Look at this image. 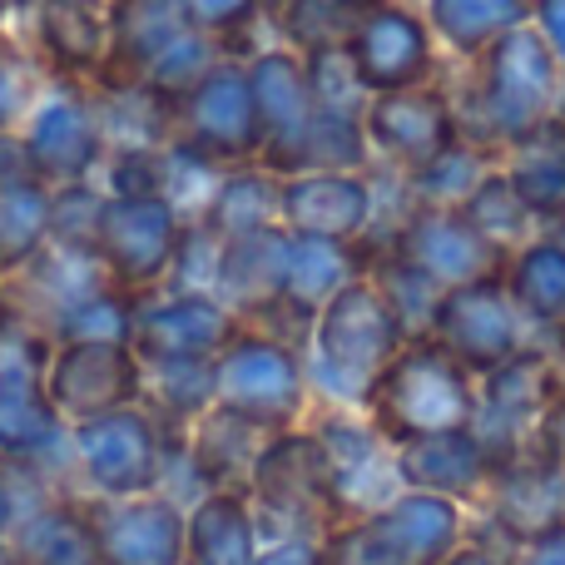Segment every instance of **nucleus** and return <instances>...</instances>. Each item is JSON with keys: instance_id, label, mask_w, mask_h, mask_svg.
Returning a JSON list of instances; mask_svg holds the SVG:
<instances>
[{"instance_id": "nucleus-1", "label": "nucleus", "mask_w": 565, "mask_h": 565, "mask_svg": "<svg viewBox=\"0 0 565 565\" xmlns=\"http://www.w3.org/2000/svg\"><path fill=\"white\" fill-rule=\"evenodd\" d=\"M461 79L457 115L461 135L477 139L481 149L501 159V149H511L516 139L536 135L541 125L561 119L565 109V70L551 55V45L541 40L536 25H521L511 35H501L491 50H481Z\"/></svg>"}, {"instance_id": "nucleus-2", "label": "nucleus", "mask_w": 565, "mask_h": 565, "mask_svg": "<svg viewBox=\"0 0 565 565\" xmlns=\"http://www.w3.org/2000/svg\"><path fill=\"white\" fill-rule=\"evenodd\" d=\"M412 328L387 302V292L367 274H358L348 288L322 302V312L308 328V342H302L312 402L318 407H362L372 382L382 377V367L397 358Z\"/></svg>"}, {"instance_id": "nucleus-3", "label": "nucleus", "mask_w": 565, "mask_h": 565, "mask_svg": "<svg viewBox=\"0 0 565 565\" xmlns=\"http://www.w3.org/2000/svg\"><path fill=\"white\" fill-rule=\"evenodd\" d=\"M362 412L392 447L441 437V431H467L477 422V377L437 338L412 332L372 382Z\"/></svg>"}, {"instance_id": "nucleus-4", "label": "nucleus", "mask_w": 565, "mask_h": 565, "mask_svg": "<svg viewBox=\"0 0 565 565\" xmlns=\"http://www.w3.org/2000/svg\"><path fill=\"white\" fill-rule=\"evenodd\" d=\"M471 511L431 491H397L387 507L322 536V565H441L467 541Z\"/></svg>"}, {"instance_id": "nucleus-5", "label": "nucleus", "mask_w": 565, "mask_h": 565, "mask_svg": "<svg viewBox=\"0 0 565 565\" xmlns=\"http://www.w3.org/2000/svg\"><path fill=\"white\" fill-rule=\"evenodd\" d=\"M214 407L244 417L264 437L302 427L312 412V382L302 348L244 322L238 338L214 358Z\"/></svg>"}, {"instance_id": "nucleus-6", "label": "nucleus", "mask_w": 565, "mask_h": 565, "mask_svg": "<svg viewBox=\"0 0 565 565\" xmlns=\"http://www.w3.org/2000/svg\"><path fill=\"white\" fill-rule=\"evenodd\" d=\"M244 497L254 507L264 541H278V536L322 541L338 526V511H332V497H328V471H322V451H318V437L308 431V422L288 431H268L254 467H248Z\"/></svg>"}, {"instance_id": "nucleus-7", "label": "nucleus", "mask_w": 565, "mask_h": 565, "mask_svg": "<svg viewBox=\"0 0 565 565\" xmlns=\"http://www.w3.org/2000/svg\"><path fill=\"white\" fill-rule=\"evenodd\" d=\"M169 441L149 407H115L70 427V487L79 497H145L164 487Z\"/></svg>"}, {"instance_id": "nucleus-8", "label": "nucleus", "mask_w": 565, "mask_h": 565, "mask_svg": "<svg viewBox=\"0 0 565 565\" xmlns=\"http://www.w3.org/2000/svg\"><path fill=\"white\" fill-rule=\"evenodd\" d=\"M25 159L40 184H79L95 179L109 154V125L99 109V89L79 79H45L15 125Z\"/></svg>"}, {"instance_id": "nucleus-9", "label": "nucleus", "mask_w": 565, "mask_h": 565, "mask_svg": "<svg viewBox=\"0 0 565 565\" xmlns=\"http://www.w3.org/2000/svg\"><path fill=\"white\" fill-rule=\"evenodd\" d=\"M561 387H565L561 358L546 342H526L516 358H507L487 377H477V422H471V431L497 461L516 457V451L536 447Z\"/></svg>"}, {"instance_id": "nucleus-10", "label": "nucleus", "mask_w": 565, "mask_h": 565, "mask_svg": "<svg viewBox=\"0 0 565 565\" xmlns=\"http://www.w3.org/2000/svg\"><path fill=\"white\" fill-rule=\"evenodd\" d=\"M308 431L318 437L338 526L387 507V501L402 491L397 451H392V441L372 427L362 407H318V402H312Z\"/></svg>"}, {"instance_id": "nucleus-11", "label": "nucleus", "mask_w": 565, "mask_h": 565, "mask_svg": "<svg viewBox=\"0 0 565 565\" xmlns=\"http://www.w3.org/2000/svg\"><path fill=\"white\" fill-rule=\"evenodd\" d=\"M352 75L367 95L417 89L431 79H447V55L427 25V10L417 0H372L362 25L342 45Z\"/></svg>"}, {"instance_id": "nucleus-12", "label": "nucleus", "mask_w": 565, "mask_h": 565, "mask_svg": "<svg viewBox=\"0 0 565 565\" xmlns=\"http://www.w3.org/2000/svg\"><path fill=\"white\" fill-rule=\"evenodd\" d=\"M189 214L169 194H109L99 228V264L109 282L145 298L159 292L184 244Z\"/></svg>"}, {"instance_id": "nucleus-13", "label": "nucleus", "mask_w": 565, "mask_h": 565, "mask_svg": "<svg viewBox=\"0 0 565 565\" xmlns=\"http://www.w3.org/2000/svg\"><path fill=\"white\" fill-rule=\"evenodd\" d=\"M427 338H437L471 377H487L491 367H501L507 358H516L526 348L531 328L521 322L501 274H487L457 282V288H441L427 322Z\"/></svg>"}, {"instance_id": "nucleus-14", "label": "nucleus", "mask_w": 565, "mask_h": 565, "mask_svg": "<svg viewBox=\"0 0 565 565\" xmlns=\"http://www.w3.org/2000/svg\"><path fill=\"white\" fill-rule=\"evenodd\" d=\"M174 139L224 169L248 164V159L264 154V125H258V105H254V85H248L244 60L224 55L179 99Z\"/></svg>"}, {"instance_id": "nucleus-15", "label": "nucleus", "mask_w": 565, "mask_h": 565, "mask_svg": "<svg viewBox=\"0 0 565 565\" xmlns=\"http://www.w3.org/2000/svg\"><path fill=\"white\" fill-rule=\"evenodd\" d=\"M40 392L65 427H79L145 397V358L129 342H55Z\"/></svg>"}, {"instance_id": "nucleus-16", "label": "nucleus", "mask_w": 565, "mask_h": 565, "mask_svg": "<svg viewBox=\"0 0 565 565\" xmlns=\"http://www.w3.org/2000/svg\"><path fill=\"white\" fill-rule=\"evenodd\" d=\"M362 135H367L372 164L392 169V174H412V169H422L427 159H437L441 149L461 139L457 95H451L447 79L372 95L367 109H362Z\"/></svg>"}, {"instance_id": "nucleus-17", "label": "nucleus", "mask_w": 565, "mask_h": 565, "mask_svg": "<svg viewBox=\"0 0 565 565\" xmlns=\"http://www.w3.org/2000/svg\"><path fill=\"white\" fill-rule=\"evenodd\" d=\"M244 70H248V85H254L258 125H264V154H258V164H268L282 179L302 174L308 169V145H312V119H318L308 60L298 50L268 40V45H258L244 60Z\"/></svg>"}, {"instance_id": "nucleus-18", "label": "nucleus", "mask_w": 565, "mask_h": 565, "mask_svg": "<svg viewBox=\"0 0 565 565\" xmlns=\"http://www.w3.org/2000/svg\"><path fill=\"white\" fill-rule=\"evenodd\" d=\"M377 248H392L397 258H407L417 274H427L437 288H457V282L487 278L507 268V254L497 244L477 234L461 218V209H441V204H402V214L392 218L387 234L367 238Z\"/></svg>"}, {"instance_id": "nucleus-19", "label": "nucleus", "mask_w": 565, "mask_h": 565, "mask_svg": "<svg viewBox=\"0 0 565 565\" xmlns=\"http://www.w3.org/2000/svg\"><path fill=\"white\" fill-rule=\"evenodd\" d=\"M382 218V184L372 169H302L282 179V228L332 244H367Z\"/></svg>"}, {"instance_id": "nucleus-20", "label": "nucleus", "mask_w": 565, "mask_h": 565, "mask_svg": "<svg viewBox=\"0 0 565 565\" xmlns=\"http://www.w3.org/2000/svg\"><path fill=\"white\" fill-rule=\"evenodd\" d=\"M85 501L89 531H95L99 565H184L189 536V501L169 491H145V497H79Z\"/></svg>"}, {"instance_id": "nucleus-21", "label": "nucleus", "mask_w": 565, "mask_h": 565, "mask_svg": "<svg viewBox=\"0 0 565 565\" xmlns=\"http://www.w3.org/2000/svg\"><path fill=\"white\" fill-rule=\"evenodd\" d=\"M244 318L218 292H174L159 288L139 298L135 338L129 348L145 362H179V358H218L238 338Z\"/></svg>"}, {"instance_id": "nucleus-22", "label": "nucleus", "mask_w": 565, "mask_h": 565, "mask_svg": "<svg viewBox=\"0 0 565 565\" xmlns=\"http://www.w3.org/2000/svg\"><path fill=\"white\" fill-rule=\"evenodd\" d=\"M477 507L487 511V526H491L487 541L516 551L526 536L565 521V467L536 441V447L497 461Z\"/></svg>"}, {"instance_id": "nucleus-23", "label": "nucleus", "mask_w": 565, "mask_h": 565, "mask_svg": "<svg viewBox=\"0 0 565 565\" xmlns=\"http://www.w3.org/2000/svg\"><path fill=\"white\" fill-rule=\"evenodd\" d=\"M25 50L45 70V79L99 85V75L109 65V10L79 6V0H40L25 15Z\"/></svg>"}, {"instance_id": "nucleus-24", "label": "nucleus", "mask_w": 565, "mask_h": 565, "mask_svg": "<svg viewBox=\"0 0 565 565\" xmlns=\"http://www.w3.org/2000/svg\"><path fill=\"white\" fill-rule=\"evenodd\" d=\"M397 451V477L402 491H431V497H451L461 507H477L487 491L497 457L481 447L477 431H441V437H422V441H402Z\"/></svg>"}, {"instance_id": "nucleus-25", "label": "nucleus", "mask_w": 565, "mask_h": 565, "mask_svg": "<svg viewBox=\"0 0 565 565\" xmlns=\"http://www.w3.org/2000/svg\"><path fill=\"white\" fill-rule=\"evenodd\" d=\"M258 447H264V431L248 427L244 417H234V412H224V407H209L204 417L189 427L184 447H169L164 477L174 467L189 471V481L199 487V497H204V491H224V487L244 491ZM159 491H164V487H159Z\"/></svg>"}, {"instance_id": "nucleus-26", "label": "nucleus", "mask_w": 565, "mask_h": 565, "mask_svg": "<svg viewBox=\"0 0 565 565\" xmlns=\"http://www.w3.org/2000/svg\"><path fill=\"white\" fill-rule=\"evenodd\" d=\"M501 282H507L521 322L531 328V342L565 348V248L546 228L536 238H526L521 248H511Z\"/></svg>"}, {"instance_id": "nucleus-27", "label": "nucleus", "mask_w": 565, "mask_h": 565, "mask_svg": "<svg viewBox=\"0 0 565 565\" xmlns=\"http://www.w3.org/2000/svg\"><path fill=\"white\" fill-rule=\"evenodd\" d=\"M0 461L25 477L70 481V427L50 412L45 392L0 387Z\"/></svg>"}, {"instance_id": "nucleus-28", "label": "nucleus", "mask_w": 565, "mask_h": 565, "mask_svg": "<svg viewBox=\"0 0 565 565\" xmlns=\"http://www.w3.org/2000/svg\"><path fill=\"white\" fill-rule=\"evenodd\" d=\"M6 541L20 565H99L79 491H55L45 501L25 497V511Z\"/></svg>"}, {"instance_id": "nucleus-29", "label": "nucleus", "mask_w": 565, "mask_h": 565, "mask_svg": "<svg viewBox=\"0 0 565 565\" xmlns=\"http://www.w3.org/2000/svg\"><path fill=\"white\" fill-rule=\"evenodd\" d=\"M184 25L179 0H109V65L95 89H129Z\"/></svg>"}, {"instance_id": "nucleus-30", "label": "nucleus", "mask_w": 565, "mask_h": 565, "mask_svg": "<svg viewBox=\"0 0 565 565\" xmlns=\"http://www.w3.org/2000/svg\"><path fill=\"white\" fill-rule=\"evenodd\" d=\"M258 546H264V531L244 491L224 487L189 501L184 565H254Z\"/></svg>"}, {"instance_id": "nucleus-31", "label": "nucleus", "mask_w": 565, "mask_h": 565, "mask_svg": "<svg viewBox=\"0 0 565 565\" xmlns=\"http://www.w3.org/2000/svg\"><path fill=\"white\" fill-rule=\"evenodd\" d=\"M282 248H288V228H264V234L224 238L218 248V274L214 292L238 312L244 322H258L278 302L282 282Z\"/></svg>"}, {"instance_id": "nucleus-32", "label": "nucleus", "mask_w": 565, "mask_h": 565, "mask_svg": "<svg viewBox=\"0 0 565 565\" xmlns=\"http://www.w3.org/2000/svg\"><path fill=\"white\" fill-rule=\"evenodd\" d=\"M199 224L214 228L218 238H244L264 234V228L282 224V174L268 164L248 159V164H228L218 174L209 204L199 209Z\"/></svg>"}, {"instance_id": "nucleus-33", "label": "nucleus", "mask_w": 565, "mask_h": 565, "mask_svg": "<svg viewBox=\"0 0 565 565\" xmlns=\"http://www.w3.org/2000/svg\"><path fill=\"white\" fill-rule=\"evenodd\" d=\"M417 6L427 10L441 55L457 65H471L501 35L531 25V0H417Z\"/></svg>"}, {"instance_id": "nucleus-34", "label": "nucleus", "mask_w": 565, "mask_h": 565, "mask_svg": "<svg viewBox=\"0 0 565 565\" xmlns=\"http://www.w3.org/2000/svg\"><path fill=\"white\" fill-rule=\"evenodd\" d=\"M149 417L159 422L169 447H184L189 427L214 407V358H179V362H145V397Z\"/></svg>"}, {"instance_id": "nucleus-35", "label": "nucleus", "mask_w": 565, "mask_h": 565, "mask_svg": "<svg viewBox=\"0 0 565 565\" xmlns=\"http://www.w3.org/2000/svg\"><path fill=\"white\" fill-rule=\"evenodd\" d=\"M501 169L511 174V184L526 199L541 228L565 218V119H551L536 135L501 149Z\"/></svg>"}, {"instance_id": "nucleus-36", "label": "nucleus", "mask_w": 565, "mask_h": 565, "mask_svg": "<svg viewBox=\"0 0 565 565\" xmlns=\"http://www.w3.org/2000/svg\"><path fill=\"white\" fill-rule=\"evenodd\" d=\"M367 6L372 0H274L268 30H274L278 45L298 50V55H322V50L348 45Z\"/></svg>"}, {"instance_id": "nucleus-37", "label": "nucleus", "mask_w": 565, "mask_h": 565, "mask_svg": "<svg viewBox=\"0 0 565 565\" xmlns=\"http://www.w3.org/2000/svg\"><path fill=\"white\" fill-rule=\"evenodd\" d=\"M50 248V184L20 179L0 189V282L20 278Z\"/></svg>"}, {"instance_id": "nucleus-38", "label": "nucleus", "mask_w": 565, "mask_h": 565, "mask_svg": "<svg viewBox=\"0 0 565 565\" xmlns=\"http://www.w3.org/2000/svg\"><path fill=\"white\" fill-rule=\"evenodd\" d=\"M457 209H461V218H467V224L487 238V244L501 248V254H511V248H521L526 238L541 234L536 214H531L526 199L516 194V184H511V174L501 169V159L477 179V189H471Z\"/></svg>"}, {"instance_id": "nucleus-39", "label": "nucleus", "mask_w": 565, "mask_h": 565, "mask_svg": "<svg viewBox=\"0 0 565 565\" xmlns=\"http://www.w3.org/2000/svg\"><path fill=\"white\" fill-rule=\"evenodd\" d=\"M491 164H497V154H491V149H481L477 139L461 135L457 145H447L437 159H427L422 169H412V174H397V179H402V189H407L412 204L457 209L461 199L477 189V179L487 174Z\"/></svg>"}, {"instance_id": "nucleus-40", "label": "nucleus", "mask_w": 565, "mask_h": 565, "mask_svg": "<svg viewBox=\"0 0 565 565\" xmlns=\"http://www.w3.org/2000/svg\"><path fill=\"white\" fill-rule=\"evenodd\" d=\"M224 55H228L224 40L199 35V30H179V35L169 40L154 60H149V70L139 75V89H145V95H154L164 109H174L179 99H184L189 89H194Z\"/></svg>"}, {"instance_id": "nucleus-41", "label": "nucleus", "mask_w": 565, "mask_h": 565, "mask_svg": "<svg viewBox=\"0 0 565 565\" xmlns=\"http://www.w3.org/2000/svg\"><path fill=\"white\" fill-rule=\"evenodd\" d=\"M105 189L99 179L50 189V248L75 258H99V228H105Z\"/></svg>"}, {"instance_id": "nucleus-42", "label": "nucleus", "mask_w": 565, "mask_h": 565, "mask_svg": "<svg viewBox=\"0 0 565 565\" xmlns=\"http://www.w3.org/2000/svg\"><path fill=\"white\" fill-rule=\"evenodd\" d=\"M50 352H55V342H50L15 302H6V312H0V387L40 392Z\"/></svg>"}, {"instance_id": "nucleus-43", "label": "nucleus", "mask_w": 565, "mask_h": 565, "mask_svg": "<svg viewBox=\"0 0 565 565\" xmlns=\"http://www.w3.org/2000/svg\"><path fill=\"white\" fill-rule=\"evenodd\" d=\"M95 179L105 194H169V145L115 139Z\"/></svg>"}, {"instance_id": "nucleus-44", "label": "nucleus", "mask_w": 565, "mask_h": 565, "mask_svg": "<svg viewBox=\"0 0 565 565\" xmlns=\"http://www.w3.org/2000/svg\"><path fill=\"white\" fill-rule=\"evenodd\" d=\"M179 10H184L189 30L224 40V50L234 60H248V30L268 25V0H179Z\"/></svg>"}, {"instance_id": "nucleus-45", "label": "nucleus", "mask_w": 565, "mask_h": 565, "mask_svg": "<svg viewBox=\"0 0 565 565\" xmlns=\"http://www.w3.org/2000/svg\"><path fill=\"white\" fill-rule=\"evenodd\" d=\"M40 85H45V70L35 65V55H30L25 45H15V40L6 35L0 40V135L25 119Z\"/></svg>"}, {"instance_id": "nucleus-46", "label": "nucleus", "mask_w": 565, "mask_h": 565, "mask_svg": "<svg viewBox=\"0 0 565 565\" xmlns=\"http://www.w3.org/2000/svg\"><path fill=\"white\" fill-rule=\"evenodd\" d=\"M254 565H322V541H312V536H278V541H264Z\"/></svg>"}, {"instance_id": "nucleus-47", "label": "nucleus", "mask_w": 565, "mask_h": 565, "mask_svg": "<svg viewBox=\"0 0 565 565\" xmlns=\"http://www.w3.org/2000/svg\"><path fill=\"white\" fill-rule=\"evenodd\" d=\"M511 565H565V521L521 541V546L511 551Z\"/></svg>"}, {"instance_id": "nucleus-48", "label": "nucleus", "mask_w": 565, "mask_h": 565, "mask_svg": "<svg viewBox=\"0 0 565 565\" xmlns=\"http://www.w3.org/2000/svg\"><path fill=\"white\" fill-rule=\"evenodd\" d=\"M531 25L541 30V40L565 70V0H531Z\"/></svg>"}, {"instance_id": "nucleus-49", "label": "nucleus", "mask_w": 565, "mask_h": 565, "mask_svg": "<svg viewBox=\"0 0 565 565\" xmlns=\"http://www.w3.org/2000/svg\"><path fill=\"white\" fill-rule=\"evenodd\" d=\"M20 511H25V487H20V471L0 461V541L15 531Z\"/></svg>"}, {"instance_id": "nucleus-50", "label": "nucleus", "mask_w": 565, "mask_h": 565, "mask_svg": "<svg viewBox=\"0 0 565 565\" xmlns=\"http://www.w3.org/2000/svg\"><path fill=\"white\" fill-rule=\"evenodd\" d=\"M20 179H35V169H30L20 135H15V129H6V135H0V189L20 184Z\"/></svg>"}, {"instance_id": "nucleus-51", "label": "nucleus", "mask_w": 565, "mask_h": 565, "mask_svg": "<svg viewBox=\"0 0 565 565\" xmlns=\"http://www.w3.org/2000/svg\"><path fill=\"white\" fill-rule=\"evenodd\" d=\"M441 565H511V551L497 546V541H471L467 536Z\"/></svg>"}, {"instance_id": "nucleus-52", "label": "nucleus", "mask_w": 565, "mask_h": 565, "mask_svg": "<svg viewBox=\"0 0 565 565\" xmlns=\"http://www.w3.org/2000/svg\"><path fill=\"white\" fill-rule=\"evenodd\" d=\"M541 447L551 451V457L565 467V387H561V397H556V407H551V417H546V427H541Z\"/></svg>"}, {"instance_id": "nucleus-53", "label": "nucleus", "mask_w": 565, "mask_h": 565, "mask_svg": "<svg viewBox=\"0 0 565 565\" xmlns=\"http://www.w3.org/2000/svg\"><path fill=\"white\" fill-rule=\"evenodd\" d=\"M0 6H6V10H10V15H20V20H25V15H30V10H35V6H40V0H0Z\"/></svg>"}, {"instance_id": "nucleus-54", "label": "nucleus", "mask_w": 565, "mask_h": 565, "mask_svg": "<svg viewBox=\"0 0 565 565\" xmlns=\"http://www.w3.org/2000/svg\"><path fill=\"white\" fill-rule=\"evenodd\" d=\"M546 234H551V238H556V244L565 248V218H556V224H551V228H546Z\"/></svg>"}, {"instance_id": "nucleus-55", "label": "nucleus", "mask_w": 565, "mask_h": 565, "mask_svg": "<svg viewBox=\"0 0 565 565\" xmlns=\"http://www.w3.org/2000/svg\"><path fill=\"white\" fill-rule=\"evenodd\" d=\"M0 565H20L15 551H10V541H0Z\"/></svg>"}, {"instance_id": "nucleus-56", "label": "nucleus", "mask_w": 565, "mask_h": 565, "mask_svg": "<svg viewBox=\"0 0 565 565\" xmlns=\"http://www.w3.org/2000/svg\"><path fill=\"white\" fill-rule=\"evenodd\" d=\"M79 6H99V10H109V0H79Z\"/></svg>"}, {"instance_id": "nucleus-57", "label": "nucleus", "mask_w": 565, "mask_h": 565, "mask_svg": "<svg viewBox=\"0 0 565 565\" xmlns=\"http://www.w3.org/2000/svg\"><path fill=\"white\" fill-rule=\"evenodd\" d=\"M6 302H10V298H6V282H0V312H6Z\"/></svg>"}, {"instance_id": "nucleus-58", "label": "nucleus", "mask_w": 565, "mask_h": 565, "mask_svg": "<svg viewBox=\"0 0 565 565\" xmlns=\"http://www.w3.org/2000/svg\"><path fill=\"white\" fill-rule=\"evenodd\" d=\"M268 6H274V0H268Z\"/></svg>"}]
</instances>
